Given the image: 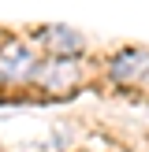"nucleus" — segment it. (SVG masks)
<instances>
[{"mask_svg":"<svg viewBox=\"0 0 149 152\" xmlns=\"http://www.w3.org/2000/svg\"><path fill=\"white\" fill-rule=\"evenodd\" d=\"M108 74L116 82H123V86H134V82L149 78V52L145 48H123L108 63Z\"/></svg>","mask_w":149,"mask_h":152,"instance_id":"obj_1","label":"nucleus"},{"mask_svg":"<svg viewBox=\"0 0 149 152\" xmlns=\"http://www.w3.org/2000/svg\"><path fill=\"white\" fill-rule=\"evenodd\" d=\"M0 74L4 78H15V82L34 74V56H30V48L22 41H7L0 48Z\"/></svg>","mask_w":149,"mask_h":152,"instance_id":"obj_2","label":"nucleus"},{"mask_svg":"<svg viewBox=\"0 0 149 152\" xmlns=\"http://www.w3.org/2000/svg\"><path fill=\"white\" fill-rule=\"evenodd\" d=\"M34 74L49 89H63V86H71V82L78 78V67H74L71 59H52V63H45V67H34Z\"/></svg>","mask_w":149,"mask_h":152,"instance_id":"obj_3","label":"nucleus"},{"mask_svg":"<svg viewBox=\"0 0 149 152\" xmlns=\"http://www.w3.org/2000/svg\"><path fill=\"white\" fill-rule=\"evenodd\" d=\"M41 41H45V48H52V52H78L82 48V37L74 34L71 26H45Z\"/></svg>","mask_w":149,"mask_h":152,"instance_id":"obj_4","label":"nucleus"}]
</instances>
